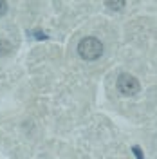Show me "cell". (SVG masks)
Returning a JSON list of instances; mask_svg holds the SVG:
<instances>
[{
    "label": "cell",
    "mask_w": 157,
    "mask_h": 159,
    "mask_svg": "<svg viewBox=\"0 0 157 159\" xmlns=\"http://www.w3.org/2000/svg\"><path fill=\"white\" fill-rule=\"evenodd\" d=\"M105 6H107L108 9H112V11H121L127 4H125V2H105Z\"/></svg>",
    "instance_id": "4"
},
{
    "label": "cell",
    "mask_w": 157,
    "mask_h": 159,
    "mask_svg": "<svg viewBox=\"0 0 157 159\" xmlns=\"http://www.w3.org/2000/svg\"><path fill=\"white\" fill-rule=\"evenodd\" d=\"M13 47H11V43L7 40H0V56H6V54H9Z\"/></svg>",
    "instance_id": "3"
},
{
    "label": "cell",
    "mask_w": 157,
    "mask_h": 159,
    "mask_svg": "<svg viewBox=\"0 0 157 159\" xmlns=\"http://www.w3.org/2000/svg\"><path fill=\"white\" fill-rule=\"evenodd\" d=\"M118 89L125 96H134V94L139 92L141 85H139V80L136 76L123 72V74H119V78H118Z\"/></svg>",
    "instance_id": "2"
},
{
    "label": "cell",
    "mask_w": 157,
    "mask_h": 159,
    "mask_svg": "<svg viewBox=\"0 0 157 159\" xmlns=\"http://www.w3.org/2000/svg\"><path fill=\"white\" fill-rule=\"evenodd\" d=\"M101 52H103V43L94 36H87L78 43V54L83 60H88V61L98 60Z\"/></svg>",
    "instance_id": "1"
},
{
    "label": "cell",
    "mask_w": 157,
    "mask_h": 159,
    "mask_svg": "<svg viewBox=\"0 0 157 159\" xmlns=\"http://www.w3.org/2000/svg\"><path fill=\"white\" fill-rule=\"evenodd\" d=\"M7 7H9V4H7V2H4V0H0V16H2V15H6Z\"/></svg>",
    "instance_id": "5"
},
{
    "label": "cell",
    "mask_w": 157,
    "mask_h": 159,
    "mask_svg": "<svg viewBox=\"0 0 157 159\" xmlns=\"http://www.w3.org/2000/svg\"><path fill=\"white\" fill-rule=\"evenodd\" d=\"M132 152L136 154V157H137V159H143V154H141V148H139V147H134V148H132Z\"/></svg>",
    "instance_id": "6"
}]
</instances>
